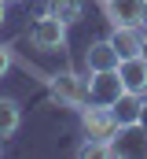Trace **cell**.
<instances>
[{
  "label": "cell",
  "mask_w": 147,
  "mask_h": 159,
  "mask_svg": "<svg viewBox=\"0 0 147 159\" xmlns=\"http://www.w3.org/2000/svg\"><path fill=\"white\" fill-rule=\"evenodd\" d=\"M44 85H48V93H52V100H55L59 107L81 111V107L88 104V78H81V74H74V70L44 74Z\"/></svg>",
  "instance_id": "obj_1"
},
{
  "label": "cell",
  "mask_w": 147,
  "mask_h": 159,
  "mask_svg": "<svg viewBox=\"0 0 147 159\" xmlns=\"http://www.w3.org/2000/svg\"><path fill=\"white\" fill-rule=\"evenodd\" d=\"M81 129H85V141H99V144H110L114 133H118V119L110 107H99V104H85L81 107Z\"/></svg>",
  "instance_id": "obj_2"
},
{
  "label": "cell",
  "mask_w": 147,
  "mask_h": 159,
  "mask_svg": "<svg viewBox=\"0 0 147 159\" xmlns=\"http://www.w3.org/2000/svg\"><path fill=\"white\" fill-rule=\"evenodd\" d=\"M66 22L63 19H55V15H40L33 26H30V44H33L37 52H59V48H66Z\"/></svg>",
  "instance_id": "obj_3"
},
{
  "label": "cell",
  "mask_w": 147,
  "mask_h": 159,
  "mask_svg": "<svg viewBox=\"0 0 147 159\" xmlns=\"http://www.w3.org/2000/svg\"><path fill=\"white\" fill-rule=\"evenodd\" d=\"M121 93H125V85H121V74H118V70H96V74L88 78V104L114 107Z\"/></svg>",
  "instance_id": "obj_4"
},
{
  "label": "cell",
  "mask_w": 147,
  "mask_h": 159,
  "mask_svg": "<svg viewBox=\"0 0 147 159\" xmlns=\"http://www.w3.org/2000/svg\"><path fill=\"white\" fill-rule=\"evenodd\" d=\"M110 156H147V126L144 122L118 126V133L110 141Z\"/></svg>",
  "instance_id": "obj_5"
},
{
  "label": "cell",
  "mask_w": 147,
  "mask_h": 159,
  "mask_svg": "<svg viewBox=\"0 0 147 159\" xmlns=\"http://www.w3.org/2000/svg\"><path fill=\"white\" fill-rule=\"evenodd\" d=\"M147 0H103V15L110 26H140Z\"/></svg>",
  "instance_id": "obj_6"
},
{
  "label": "cell",
  "mask_w": 147,
  "mask_h": 159,
  "mask_svg": "<svg viewBox=\"0 0 147 159\" xmlns=\"http://www.w3.org/2000/svg\"><path fill=\"white\" fill-rule=\"evenodd\" d=\"M118 63H121V56H118V48L110 44V37L92 41V44L85 48V67H88V74H96V70H118Z\"/></svg>",
  "instance_id": "obj_7"
},
{
  "label": "cell",
  "mask_w": 147,
  "mask_h": 159,
  "mask_svg": "<svg viewBox=\"0 0 147 159\" xmlns=\"http://www.w3.org/2000/svg\"><path fill=\"white\" fill-rule=\"evenodd\" d=\"M118 74H121L125 93L147 96V59H144V56H129V59H121V63H118Z\"/></svg>",
  "instance_id": "obj_8"
},
{
  "label": "cell",
  "mask_w": 147,
  "mask_h": 159,
  "mask_svg": "<svg viewBox=\"0 0 147 159\" xmlns=\"http://www.w3.org/2000/svg\"><path fill=\"white\" fill-rule=\"evenodd\" d=\"M110 44L118 48L121 59L140 56V48H144V26H110Z\"/></svg>",
  "instance_id": "obj_9"
},
{
  "label": "cell",
  "mask_w": 147,
  "mask_h": 159,
  "mask_svg": "<svg viewBox=\"0 0 147 159\" xmlns=\"http://www.w3.org/2000/svg\"><path fill=\"white\" fill-rule=\"evenodd\" d=\"M19 126H22V107H19V100L0 96V141L15 137V133H19Z\"/></svg>",
  "instance_id": "obj_10"
},
{
  "label": "cell",
  "mask_w": 147,
  "mask_h": 159,
  "mask_svg": "<svg viewBox=\"0 0 147 159\" xmlns=\"http://www.w3.org/2000/svg\"><path fill=\"white\" fill-rule=\"evenodd\" d=\"M110 111H114V119H118V126H129V122H140V111H144V96H136V93H121V96H118V104H114Z\"/></svg>",
  "instance_id": "obj_11"
},
{
  "label": "cell",
  "mask_w": 147,
  "mask_h": 159,
  "mask_svg": "<svg viewBox=\"0 0 147 159\" xmlns=\"http://www.w3.org/2000/svg\"><path fill=\"white\" fill-rule=\"evenodd\" d=\"M44 11L55 15V19H63L66 26H74V22H81V15H85V0H48Z\"/></svg>",
  "instance_id": "obj_12"
},
{
  "label": "cell",
  "mask_w": 147,
  "mask_h": 159,
  "mask_svg": "<svg viewBox=\"0 0 147 159\" xmlns=\"http://www.w3.org/2000/svg\"><path fill=\"white\" fill-rule=\"evenodd\" d=\"M7 70H11V48H7V44H0V78H4Z\"/></svg>",
  "instance_id": "obj_13"
},
{
  "label": "cell",
  "mask_w": 147,
  "mask_h": 159,
  "mask_svg": "<svg viewBox=\"0 0 147 159\" xmlns=\"http://www.w3.org/2000/svg\"><path fill=\"white\" fill-rule=\"evenodd\" d=\"M4 19H7V0H0V26H4Z\"/></svg>",
  "instance_id": "obj_14"
},
{
  "label": "cell",
  "mask_w": 147,
  "mask_h": 159,
  "mask_svg": "<svg viewBox=\"0 0 147 159\" xmlns=\"http://www.w3.org/2000/svg\"><path fill=\"white\" fill-rule=\"evenodd\" d=\"M140 122L147 126V96H144V111H140Z\"/></svg>",
  "instance_id": "obj_15"
},
{
  "label": "cell",
  "mask_w": 147,
  "mask_h": 159,
  "mask_svg": "<svg viewBox=\"0 0 147 159\" xmlns=\"http://www.w3.org/2000/svg\"><path fill=\"white\" fill-rule=\"evenodd\" d=\"M140 26H144V34H147V7H144V19H140Z\"/></svg>",
  "instance_id": "obj_16"
},
{
  "label": "cell",
  "mask_w": 147,
  "mask_h": 159,
  "mask_svg": "<svg viewBox=\"0 0 147 159\" xmlns=\"http://www.w3.org/2000/svg\"><path fill=\"white\" fill-rule=\"evenodd\" d=\"M140 56H144V59H147V34H144V48H140Z\"/></svg>",
  "instance_id": "obj_17"
},
{
  "label": "cell",
  "mask_w": 147,
  "mask_h": 159,
  "mask_svg": "<svg viewBox=\"0 0 147 159\" xmlns=\"http://www.w3.org/2000/svg\"><path fill=\"white\" fill-rule=\"evenodd\" d=\"M7 4H15V0H7Z\"/></svg>",
  "instance_id": "obj_18"
},
{
  "label": "cell",
  "mask_w": 147,
  "mask_h": 159,
  "mask_svg": "<svg viewBox=\"0 0 147 159\" xmlns=\"http://www.w3.org/2000/svg\"><path fill=\"white\" fill-rule=\"evenodd\" d=\"M0 144H4V141H0Z\"/></svg>",
  "instance_id": "obj_19"
},
{
  "label": "cell",
  "mask_w": 147,
  "mask_h": 159,
  "mask_svg": "<svg viewBox=\"0 0 147 159\" xmlns=\"http://www.w3.org/2000/svg\"><path fill=\"white\" fill-rule=\"evenodd\" d=\"M99 4H103V0H99Z\"/></svg>",
  "instance_id": "obj_20"
}]
</instances>
